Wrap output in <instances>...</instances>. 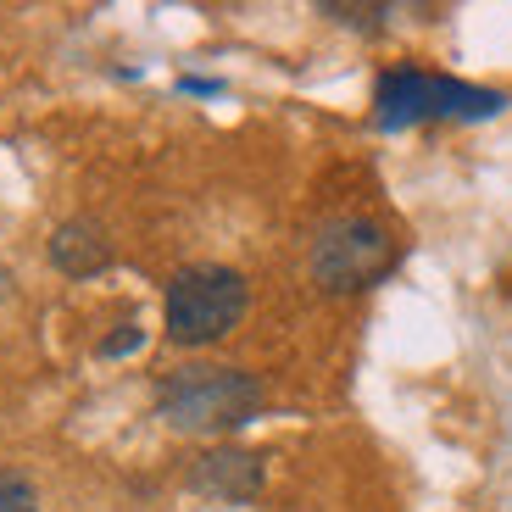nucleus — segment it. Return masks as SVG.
Segmentation results:
<instances>
[{
  "mask_svg": "<svg viewBox=\"0 0 512 512\" xmlns=\"http://www.w3.org/2000/svg\"><path fill=\"white\" fill-rule=\"evenodd\" d=\"M323 17H334V23H346V28H379L390 17V6H346V0H329Z\"/></svg>",
  "mask_w": 512,
  "mask_h": 512,
  "instance_id": "7",
  "label": "nucleus"
},
{
  "mask_svg": "<svg viewBox=\"0 0 512 512\" xmlns=\"http://www.w3.org/2000/svg\"><path fill=\"white\" fill-rule=\"evenodd\" d=\"M51 262H56L62 273H73V279H90V273H101L106 262H112V245H106L101 223H90V218L62 223V229L51 234Z\"/></svg>",
  "mask_w": 512,
  "mask_h": 512,
  "instance_id": "6",
  "label": "nucleus"
},
{
  "mask_svg": "<svg viewBox=\"0 0 512 512\" xmlns=\"http://www.w3.org/2000/svg\"><path fill=\"white\" fill-rule=\"evenodd\" d=\"M190 485L201 496H218V501H256L262 496V457L240 446H218L195 462Z\"/></svg>",
  "mask_w": 512,
  "mask_h": 512,
  "instance_id": "5",
  "label": "nucleus"
},
{
  "mask_svg": "<svg viewBox=\"0 0 512 512\" xmlns=\"http://www.w3.org/2000/svg\"><path fill=\"white\" fill-rule=\"evenodd\" d=\"M396 268V240L368 218H334L312 240V279L329 295H351L379 284Z\"/></svg>",
  "mask_w": 512,
  "mask_h": 512,
  "instance_id": "4",
  "label": "nucleus"
},
{
  "mask_svg": "<svg viewBox=\"0 0 512 512\" xmlns=\"http://www.w3.org/2000/svg\"><path fill=\"white\" fill-rule=\"evenodd\" d=\"M256 407H262V384L240 368L195 362V368H179L156 384V412L184 435H229L256 418Z\"/></svg>",
  "mask_w": 512,
  "mask_h": 512,
  "instance_id": "1",
  "label": "nucleus"
},
{
  "mask_svg": "<svg viewBox=\"0 0 512 512\" xmlns=\"http://www.w3.org/2000/svg\"><path fill=\"white\" fill-rule=\"evenodd\" d=\"M507 106V95L496 90H479V84H462V78L446 73H423V67H390L379 73V90H373V117L379 128H412V123H429V117H496Z\"/></svg>",
  "mask_w": 512,
  "mask_h": 512,
  "instance_id": "2",
  "label": "nucleus"
},
{
  "mask_svg": "<svg viewBox=\"0 0 512 512\" xmlns=\"http://www.w3.org/2000/svg\"><path fill=\"white\" fill-rule=\"evenodd\" d=\"M179 90H190V95H218V84H212V78H184Z\"/></svg>",
  "mask_w": 512,
  "mask_h": 512,
  "instance_id": "10",
  "label": "nucleus"
},
{
  "mask_svg": "<svg viewBox=\"0 0 512 512\" xmlns=\"http://www.w3.org/2000/svg\"><path fill=\"white\" fill-rule=\"evenodd\" d=\"M6 290H12V273L0 268V301H6Z\"/></svg>",
  "mask_w": 512,
  "mask_h": 512,
  "instance_id": "11",
  "label": "nucleus"
},
{
  "mask_svg": "<svg viewBox=\"0 0 512 512\" xmlns=\"http://www.w3.org/2000/svg\"><path fill=\"white\" fill-rule=\"evenodd\" d=\"M0 512H39V496L23 474H0Z\"/></svg>",
  "mask_w": 512,
  "mask_h": 512,
  "instance_id": "8",
  "label": "nucleus"
},
{
  "mask_svg": "<svg viewBox=\"0 0 512 512\" xmlns=\"http://www.w3.org/2000/svg\"><path fill=\"white\" fill-rule=\"evenodd\" d=\"M140 323H123V329L112 334V340H101V357H128V351H140Z\"/></svg>",
  "mask_w": 512,
  "mask_h": 512,
  "instance_id": "9",
  "label": "nucleus"
},
{
  "mask_svg": "<svg viewBox=\"0 0 512 512\" xmlns=\"http://www.w3.org/2000/svg\"><path fill=\"white\" fill-rule=\"evenodd\" d=\"M251 307V290L234 268L218 262H195L167 284V340L173 346H212Z\"/></svg>",
  "mask_w": 512,
  "mask_h": 512,
  "instance_id": "3",
  "label": "nucleus"
}]
</instances>
